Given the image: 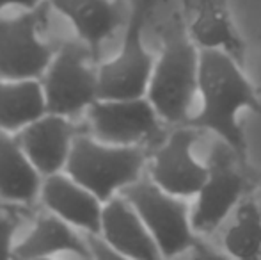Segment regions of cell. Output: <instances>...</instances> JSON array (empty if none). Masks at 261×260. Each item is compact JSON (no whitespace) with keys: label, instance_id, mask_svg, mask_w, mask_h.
Wrapping results in <instances>:
<instances>
[{"label":"cell","instance_id":"1","mask_svg":"<svg viewBox=\"0 0 261 260\" xmlns=\"http://www.w3.org/2000/svg\"><path fill=\"white\" fill-rule=\"evenodd\" d=\"M199 93L203 105L185 125L215 134L245 160L247 141L238 112L247 109L261 118V98L240 68V61L224 50L201 49Z\"/></svg>","mask_w":261,"mask_h":260},{"label":"cell","instance_id":"2","mask_svg":"<svg viewBox=\"0 0 261 260\" xmlns=\"http://www.w3.org/2000/svg\"><path fill=\"white\" fill-rule=\"evenodd\" d=\"M201 49L190 38L183 16L174 14L162 29V50L153 64L146 97L164 123L185 125L199 91Z\"/></svg>","mask_w":261,"mask_h":260},{"label":"cell","instance_id":"3","mask_svg":"<svg viewBox=\"0 0 261 260\" xmlns=\"http://www.w3.org/2000/svg\"><path fill=\"white\" fill-rule=\"evenodd\" d=\"M149 155L144 145H110L76 134L64 171L105 203L141 178Z\"/></svg>","mask_w":261,"mask_h":260},{"label":"cell","instance_id":"4","mask_svg":"<svg viewBox=\"0 0 261 260\" xmlns=\"http://www.w3.org/2000/svg\"><path fill=\"white\" fill-rule=\"evenodd\" d=\"M151 232L162 258H172L197 248L192 210L185 198L156 185L151 178H139L121 191Z\"/></svg>","mask_w":261,"mask_h":260},{"label":"cell","instance_id":"5","mask_svg":"<svg viewBox=\"0 0 261 260\" xmlns=\"http://www.w3.org/2000/svg\"><path fill=\"white\" fill-rule=\"evenodd\" d=\"M153 0H132L121 49L98 66V98L144 97L153 72L151 54L144 43V29Z\"/></svg>","mask_w":261,"mask_h":260},{"label":"cell","instance_id":"6","mask_svg":"<svg viewBox=\"0 0 261 260\" xmlns=\"http://www.w3.org/2000/svg\"><path fill=\"white\" fill-rule=\"evenodd\" d=\"M98 61L87 45L62 43L46 66L39 82L45 94L46 112L71 116L86 111L98 100Z\"/></svg>","mask_w":261,"mask_h":260},{"label":"cell","instance_id":"7","mask_svg":"<svg viewBox=\"0 0 261 260\" xmlns=\"http://www.w3.org/2000/svg\"><path fill=\"white\" fill-rule=\"evenodd\" d=\"M208 177L196 195L192 226L196 233H212L244 198L247 178L242 171L244 159L224 141L212 146L208 157Z\"/></svg>","mask_w":261,"mask_h":260},{"label":"cell","instance_id":"8","mask_svg":"<svg viewBox=\"0 0 261 260\" xmlns=\"http://www.w3.org/2000/svg\"><path fill=\"white\" fill-rule=\"evenodd\" d=\"M48 6L43 2L18 16H0V77L41 79L57 49L39 36Z\"/></svg>","mask_w":261,"mask_h":260},{"label":"cell","instance_id":"9","mask_svg":"<svg viewBox=\"0 0 261 260\" xmlns=\"http://www.w3.org/2000/svg\"><path fill=\"white\" fill-rule=\"evenodd\" d=\"M91 132L110 145H160L164 120L149 98H98L87 107Z\"/></svg>","mask_w":261,"mask_h":260},{"label":"cell","instance_id":"10","mask_svg":"<svg viewBox=\"0 0 261 260\" xmlns=\"http://www.w3.org/2000/svg\"><path fill=\"white\" fill-rule=\"evenodd\" d=\"M199 129L178 125L149 155V178L167 193L192 198L199 193L208 177V164L194 157V143Z\"/></svg>","mask_w":261,"mask_h":260},{"label":"cell","instance_id":"11","mask_svg":"<svg viewBox=\"0 0 261 260\" xmlns=\"http://www.w3.org/2000/svg\"><path fill=\"white\" fill-rule=\"evenodd\" d=\"M76 129L68 116L45 112L14 132L32 166L43 178L64 171Z\"/></svg>","mask_w":261,"mask_h":260},{"label":"cell","instance_id":"12","mask_svg":"<svg viewBox=\"0 0 261 260\" xmlns=\"http://www.w3.org/2000/svg\"><path fill=\"white\" fill-rule=\"evenodd\" d=\"M39 198L50 212L71 226L84 233H100L103 201L66 171L43 178Z\"/></svg>","mask_w":261,"mask_h":260},{"label":"cell","instance_id":"13","mask_svg":"<svg viewBox=\"0 0 261 260\" xmlns=\"http://www.w3.org/2000/svg\"><path fill=\"white\" fill-rule=\"evenodd\" d=\"M100 233L123 258H162L151 232L123 195H116L103 203Z\"/></svg>","mask_w":261,"mask_h":260},{"label":"cell","instance_id":"14","mask_svg":"<svg viewBox=\"0 0 261 260\" xmlns=\"http://www.w3.org/2000/svg\"><path fill=\"white\" fill-rule=\"evenodd\" d=\"M187 31L199 49H219L244 61L245 45L231 18L227 0H181Z\"/></svg>","mask_w":261,"mask_h":260},{"label":"cell","instance_id":"15","mask_svg":"<svg viewBox=\"0 0 261 260\" xmlns=\"http://www.w3.org/2000/svg\"><path fill=\"white\" fill-rule=\"evenodd\" d=\"M48 4L73 25L80 41L89 46L96 59L101 45L123 21L119 0H48Z\"/></svg>","mask_w":261,"mask_h":260},{"label":"cell","instance_id":"16","mask_svg":"<svg viewBox=\"0 0 261 260\" xmlns=\"http://www.w3.org/2000/svg\"><path fill=\"white\" fill-rule=\"evenodd\" d=\"M57 253H73L76 257L91 258L86 237H80L69 223L50 212L39 216L25 239L14 244L13 258H46Z\"/></svg>","mask_w":261,"mask_h":260},{"label":"cell","instance_id":"17","mask_svg":"<svg viewBox=\"0 0 261 260\" xmlns=\"http://www.w3.org/2000/svg\"><path fill=\"white\" fill-rule=\"evenodd\" d=\"M43 177L38 173L14 132L0 130V200L29 205L39 196Z\"/></svg>","mask_w":261,"mask_h":260},{"label":"cell","instance_id":"18","mask_svg":"<svg viewBox=\"0 0 261 260\" xmlns=\"http://www.w3.org/2000/svg\"><path fill=\"white\" fill-rule=\"evenodd\" d=\"M46 112L39 79L0 77V130L18 132Z\"/></svg>","mask_w":261,"mask_h":260},{"label":"cell","instance_id":"19","mask_svg":"<svg viewBox=\"0 0 261 260\" xmlns=\"http://www.w3.org/2000/svg\"><path fill=\"white\" fill-rule=\"evenodd\" d=\"M224 250L234 258L261 257V203L242 198L234 221L224 233Z\"/></svg>","mask_w":261,"mask_h":260},{"label":"cell","instance_id":"20","mask_svg":"<svg viewBox=\"0 0 261 260\" xmlns=\"http://www.w3.org/2000/svg\"><path fill=\"white\" fill-rule=\"evenodd\" d=\"M18 225H20V219L16 214L0 212V258H13V239Z\"/></svg>","mask_w":261,"mask_h":260},{"label":"cell","instance_id":"21","mask_svg":"<svg viewBox=\"0 0 261 260\" xmlns=\"http://www.w3.org/2000/svg\"><path fill=\"white\" fill-rule=\"evenodd\" d=\"M87 248H89L91 258L98 260H110V258H123L109 243L101 233H86Z\"/></svg>","mask_w":261,"mask_h":260},{"label":"cell","instance_id":"22","mask_svg":"<svg viewBox=\"0 0 261 260\" xmlns=\"http://www.w3.org/2000/svg\"><path fill=\"white\" fill-rule=\"evenodd\" d=\"M43 2H45V0H0V11L9 6H20V7H25V9H32V7L39 6V4H43Z\"/></svg>","mask_w":261,"mask_h":260},{"label":"cell","instance_id":"23","mask_svg":"<svg viewBox=\"0 0 261 260\" xmlns=\"http://www.w3.org/2000/svg\"><path fill=\"white\" fill-rule=\"evenodd\" d=\"M0 207H2V200H0Z\"/></svg>","mask_w":261,"mask_h":260}]
</instances>
